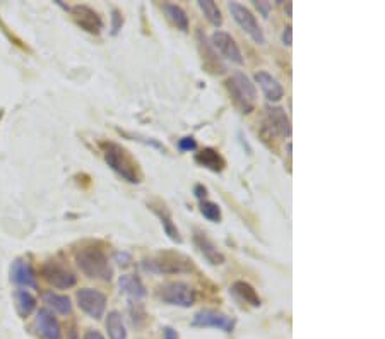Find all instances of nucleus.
<instances>
[{
    "label": "nucleus",
    "mask_w": 385,
    "mask_h": 339,
    "mask_svg": "<svg viewBox=\"0 0 385 339\" xmlns=\"http://www.w3.org/2000/svg\"><path fill=\"white\" fill-rule=\"evenodd\" d=\"M101 151H103V158L107 165L117 175L122 177L125 182L129 184H141L143 182V172H141L139 163L133 160V156L124 146L112 143H101Z\"/></svg>",
    "instance_id": "1"
},
{
    "label": "nucleus",
    "mask_w": 385,
    "mask_h": 339,
    "mask_svg": "<svg viewBox=\"0 0 385 339\" xmlns=\"http://www.w3.org/2000/svg\"><path fill=\"white\" fill-rule=\"evenodd\" d=\"M76 262L89 279H100V281H110L112 279L113 267L107 254L100 247L86 245L77 248Z\"/></svg>",
    "instance_id": "2"
},
{
    "label": "nucleus",
    "mask_w": 385,
    "mask_h": 339,
    "mask_svg": "<svg viewBox=\"0 0 385 339\" xmlns=\"http://www.w3.org/2000/svg\"><path fill=\"white\" fill-rule=\"evenodd\" d=\"M226 89L230 93L233 105L237 106L242 113L254 112L255 101H257V91H255V84L243 72L231 74L228 77Z\"/></svg>",
    "instance_id": "3"
},
{
    "label": "nucleus",
    "mask_w": 385,
    "mask_h": 339,
    "mask_svg": "<svg viewBox=\"0 0 385 339\" xmlns=\"http://www.w3.org/2000/svg\"><path fill=\"white\" fill-rule=\"evenodd\" d=\"M143 267L148 273L155 274H183L194 269L190 259L182 254H176V252H161L155 257L146 259L143 262Z\"/></svg>",
    "instance_id": "4"
},
{
    "label": "nucleus",
    "mask_w": 385,
    "mask_h": 339,
    "mask_svg": "<svg viewBox=\"0 0 385 339\" xmlns=\"http://www.w3.org/2000/svg\"><path fill=\"white\" fill-rule=\"evenodd\" d=\"M156 297L163 303L182 307V309H188L197 300V293H195L194 288L183 281L164 283L156 290Z\"/></svg>",
    "instance_id": "5"
},
{
    "label": "nucleus",
    "mask_w": 385,
    "mask_h": 339,
    "mask_svg": "<svg viewBox=\"0 0 385 339\" xmlns=\"http://www.w3.org/2000/svg\"><path fill=\"white\" fill-rule=\"evenodd\" d=\"M228 7H230V13L231 15H233L235 21H237V25L242 27V30L245 31V33L249 34V37L252 38L257 45H264L266 43L264 31H262V27L259 26L257 18H255L252 11L247 9L245 6H242V4L238 2H230L228 4Z\"/></svg>",
    "instance_id": "6"
},
{
    "label": "nucleus",
    "mask_w": 385,
    "mask_h": 339,
    "mask_svg": "<svg viewBox=\"0 0 385 339\" xmlns=\"http://www.w3.org/2000/svg\"><path fill=\"white\" fill-rule=\"evenodd\" d=\"M76 300L79 309L88 314L91 319H101L107 310V297L101 291L93 290V288H82L76 293Z\"/></svg>",
    "instance_id": "7"
},
{
    "label": "nucleus",
    "mask_w": 385,
    "mask_h": 339,
    "mask_svg": "<svg viewBox=\"0 0 385 339\" xmlns=\"http://www.w3.org/2000/svg\"><path fill=\"white\" fill-rule=\"evenodd\" d=\"M41 276L45 278L46 283H50L53 288L58 290H69L77 283L76 274L72 271H69L64 264L48 261L43 264L41 267Z\"/></svg>",
    "instance_id": "8"
},
{
    "label": "nucleus",
    "mask_w": 385,
    "mask_h": 339,
    "mask_svg": "<svg viewBox=\"0 0 385 339\" xmlns=\"http://www.w3.org/2000/svg\"><path fill=\"white\" fill-rule=\"evenodd\" d=\"M211 45L221 57H225L226 60L233 62V64L242 65L243 64V55L242 50H240L238 43L235 41L233 37L226 31H216V33L211 37Z\"/></svg>",
    "instance_id": "9"
},
{
    "label": "nucleus",
    "mask_w": 385,
    "mask_h": 339,
    "mask_svg": "<svg viewBox=\"0 0 385 339\" xmlns=\"http://www.w3.org/2000/svg\"><path fill=\"white\" fill-rule=\"evenodd\" d=\"M70 14H72L74 23L84 30L86 33L91 34H100L101 30H103V21H101L100 14L96 11H93L91 7L88 6H74L70 7Z\"/></svg>",
    "instance_id": "10"
},
{
    "label": "nucleus",
    "mask_w": 385,
    "mask_h": 339,
    "mask_svg": "<svg viewBox=\"0 0 385 339\" xmlns=\"http://www.w3.org/2000/svg\"><path fill=\"white\" fill-rule=\"evenodd\" d=\"M266 129L278 137L292 136V122L281 106H267L266 108Z\"/></svg>",
    "instance_id": "11"
},
{
    "label": "nucleus",
    "mask_w": 385,
    "mask_h": 339,
    "mask_svg": "<svg viewBox=\"0 0 385 339\" xmlns=\"http://www.w3.org/2000/svg\"><path fill=\"white\" fill-rule=\"evenodd\" d=\"M194 327H214V329L225 331V333H233L235 321L228 315L216 312V310H202V312L195 314L194 321H192Z\"/></svg>",
    "instance_id": "12"
},
{
    "label": "nucleus",
    "mask_w": 385,
    "mask_h": 339,
    "mask_svg": "<svg viewBox=\"0 0 385 339\" xmlns=\"http://www.w3.org/2000/svg\"><path fill=\"white\" fill-rule=\"evenodd\" d=\"M11 281L18 285L21 290H34L37 288V274H34L33 266L25 259H15L11 264Z\"/></svg>",
    "instance_id": "13"
},
{
    "label": "nucleus",
    "mask_w": 385,
    "mask_h": 339,
    "mask_svg": "<svg viewBox=\"0 0 385 339\" xmlns=\"http://www.w3.org/2000/svg\"><path fill=\"white\" fill-rule=\"evenodd\" d=\"M38 336L41 339H62V329L57 317L48 309H40L34 319Z\"/></svg>",
    "instance_id": "14"
},
{
    "label": "nucleus",
    "mask_w": 385,
    "mask_h": 339,
    "mask_svg": "<svg viewBox=\"0 0 385 339\" xmlns=\"http://www.w3.org/2000/svg\"><path fill=\"white\" fill-rule=\"evenodd\" d=\"M194 243L197 245L199 252L204 255V259H206L209 264H213V266H221V264L225 262V255H223V252L219 250L218 245H216L213 240L207 236L206 231L195 230Z\"/></svg>",
    "instance_id": "15"
},
{
    "label": "nucleus",
    "mask_w": 385,
    "mask_h": 339,
    "mask_svg": "<svg viewBox=\"0 0 385 339\" xmlns=\"http://www.w3.org/2000/svg\"><path fill=\"white\" fill-rule=\"evenodd\" d=\"M255 81L261 86L267 101H279L285 96V89H282L281 82H279L273 74L266 72V70H259V72L255 74Z\"/></svg>",
    "instance_id": "16"
},
{
    "label": "nucleus",
    "mask_w": 385,
    "mask_h": 339,
    "mask_svg": "<svg viewBox=\"0 0 385 339\" xmlns=\"http://www.w3.org/2000/svg\"><path fill=\"white\" fill-rule=\"evenodd\" d=\"M195 161H197L200 167L211 170V172L214 173H221L226 167L225 158L219 155V153L213 148H204L202 151L195 155Z\"/></svg>",
    "instance_id": "17"
},
{
    "label": "nucleus",
    "mask_w": 385,
    "mask_h": 339,
    "mask_svg": "<svg viewBox=\"0 0 385 339\" xmlns=\"http://www.w3.org/2000/svg\"><path fill=\"white\" fill-rule=\"evenodd\" d=\"M149 207H151L152 212H155V215L161 219V224H163L164 231H167V235L170 236V240H173V242L176 243H182V236H180L178 228H176L175 223H173L168 207L164 206V204H158V206H156V204H151Z\"/></svg>",
    "instance_id": "18"
},
{
    "label": "nucleus",
    "mask_w": 385,
    "mask_h": 339,
    "mask_svg": "<svg viewBox=\"0 0 385 339\" xmlns=\"http://www.w3.org/2000/svg\"><path fill=\"white\" fill-rule=\"evenodd\" d=\"M119 285L122 288V291H124L125 295H129V297H131L132 300H136V302L146 297V293H148L146 286L143 285V281H141L137 276H132V274L120 276Z\"/></svg>",
    "instance_id": "19"
},
{
    "label": "nucleus",
    "mask_w": 385,
    "mask_h": 339,
    "mask_svg": "<svg viewBox=\"0 0 385 339\" xmlns=\"http://www.w3.org/2000/svg\"><path fill=\"white\" fill-rule=\"evenodd\" d=\"M14 305L19 317L26 319L34 312V309H37V298H34L27 290H21V288H19L14 293Z\"/></svg>",
    "instance_id": "20"
},
{
    "label": "nucleus",
    "mask_w": 385,
    "mask_h": 339,
    "mask_svg": "<svg viewBox=\"0 0 385 339\" xmlns=\"http://www.w3.org/2000/svg\"><path fill=\"white\" fill-rule=\"evenodd\" d=\"M231 293L238 298V300L249 303L252 307H261V297L257 295L255 288L247 281H235L231 286Z\"/></svg>",
    "instance_id": "21"
},
{
    "label": "nucleus",
    "mask_w": 385,
    "mask_h": 339,
    "mask_svg": "<svg viewBox=\"0 0 385 339\" xmlns=\"http://www.w3.org/2000/svg\"><path fill=\"white\" fill-rule=\"evenodd\" d=\"M163 11H164V14H167V18L170 19L173 25L176 26V30L187 33V31H188V18H187L185 11H183L182 7L176 6V4H164Z\"/></svg>",
    "instance_id": "22"
},
{
    "label": "nucleus",
    "mask_w": 385,
    "mask_h": 339,
    "mask_svg": "<svg viewBox=\"0 0 385 339\" xmlns=\"http://www.w3.org/2000/svg\"><path fill=\"white\" fill-rule=\"evenodd\" d=\"M43 300H45V303H48L55 312L62 315L70 314V310H72L70 298L65 297V295H58L55 293V291H45V293H43Z\"/></svg>",
    "instance_id": "23"
},
{
    "label": "nucleus",
    "mask_w": 385,
    "mask_h": 339,
    "mask_svg": "<svg viewBox=\"0 0 385 339\" xmlns=\"http://www.w3.org/2000/svg\"><path fill=\"white\" fill-rule=\"evenodd\" d=\"M107 331L110 339H127V329H125L124 319H122L120 312L113 310V312L108 314Z\"/></svg>",
    "instance_id": "24"
},
{
    "label": "nucleus",
    "mask_w": 385,
    "mask_h": 339,
    "mask_svg": "<svg viewBox=\"0 0 385 339\" xmlns=\"http://www.w3.org/2000/svg\"><path fill=\"white\" fill-rule=\"evenodd\" d=\"M197 4H199V9L202 11V14L206 15V19L211 23V25L216 27L223 25V14L213 0H199Z\"/></svg>",
    "instance_id": "25"
},
{
    "label": "nucleus",
    "mask_w": 385,
    "mask_h": 339,
    "mask_svg": "<svg viewBox=\"0 0 385 339\" xmlns=\"http://www.w3.org/2000/svg\"><path fill=\"white\" fill-rule=\"evenodd\" d=\"M200 212H202L204 218L209 219V222L213 223L221 222V207H219L216 203H213V200H207V199L200 200Z\"/></svg>",
    "instance_id": "26"
},
{
    "label": "nucleus",
    "mask_w": 385,
    "mask_h": 339,
    "mask_svg": "<svg viewBox=\"0 0 385 339\" xmlns=\"http://www.w3.org/2000/svg\"><path fill=\"white\" fill-rule=\"evenodd\" d=\"M178 149L183 153L194 151V149H197V141L194 137H183V139L178 141Z\"/></svg>",
    "instance_id": "27"
},
{
    "label": "nucleus",
    "mask_w": 385,
    "mask_h": 339,
    "mask_svg": "<svg viewBox=\"0 0 385 339\" xmlns=\"http://www.w3.org/2000/svg\"><path fill=\"white\" fill-rule=\"evenodd\" d=\"M112 21H113V25H112V33L113 34H117L120 31V27L122 25H124V18H122V14H120V11L119 9H113V13H112Z\"/></svg>",
    "instance_id": "28"
},
{
    "label": "nucleus",
    "mask_w": 385,
    "mask_h": 339,
    "mask_svg": "<svg viewBox=\"0 0 385 339\" xmlns=\"http://www.w3.org/2000/svg\"><path fill=\"white\" fill-rule=\"evenodd\" d=\"M292 41H293L292 26H286L285 31H282V43H285L286 46H292Z\"/></svg>",
    "instance_id": "29"
},
{
    "label": "nucleus",
    "mask_w": 385,
    "mask_h": 339,
    "mask_svg": "<svg viewBox=\"0 0 385 339\" xmlns=\"http://www.w3.org/2000/svg\"><path fill=\"white\" fill-rule=\"evenodd\" d=\"M255 6H257V9L261 11L264 18H269V9H270L269 2H255Z\"/></svg>",
    "instance_id": "30"
},
{
    "label": "nucleus",
    "mask_w": 385,
    "mask_h": 339,
    "mask_svg": "<svg viewBox=\"0 0 385 339\" xmlns=\"http://www.w3.org/2000/svg\"><path fill=\"white\" fill-rule=\"evenodd\" d=\"M84 339H105V336L100 333V331L89 329L84 333Z\"/></svg>",
    "instance_id": "31"
},
{
    "label": "nucleus",
    "mask_w": 385,
    "mask_h": 339,
    "mask_svg": "<svg viewBox=\"0 0 385 339\" xmlns=\"http://www.w3.org/2000/svg\"><path fill=\"white\" fill-rule=\"evenodd\" d=\"M194 192H195V197H197V199H199V200H202V199H207V197H206V194H207V191H206V187H202V185H195Z\"/></svg>",
    "instance_id": "32"
},
{
    "label": "nucleus",
    "mask_w": 385,
    "mask_h": 339,
    "mask_svg": "<svg viewBox=\"0 0 385 339\" xmlns=\"http://www.w3.org/2000/svg\"><path fill=\"white\" fill-rule=\"evenodd\" d=\"M163 339H178V333L175 329H171V327H164Z\"/></svg>",
    "instance_id": "33"
}]
</instances>
